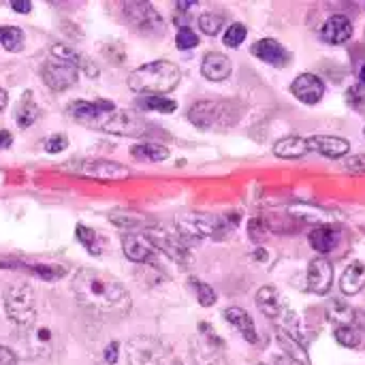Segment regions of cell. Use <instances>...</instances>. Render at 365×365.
<instances>
[{"mask_svg":"<svg viewBox=\"0 0 365 365\" xmlns=\"http://www.w3.org/2000/svg\"><path fill=\"white\" fill-rule=\"evenodd\" d=\"M81 308L96 317H124L130 310V295L120 280L98 269H79L71 282Z\"/></svg>","mask_w":365,"mask_h":365,"instance_id":"obj_1","label":"cell"},{"mask_svg":"<svg viewBox=\"0 0 365 365\" xmlns=\"http://www.w3.org/2000/svg\"><path fill=\"white\" fill-rule=\"evenodd\" d=\"M180 68L171 60H154L128 75V88L141 96H163L178 88Z\"/></svg>","mask_w":365,"mask_h":365,"instance_id":"obj_2","label":"cell"},{"mask_svg":"<svg viewBox=\"0 0 365 365\" xmlns=\"http://www.w3.org/2000/svg\"><path fill=\"white\" fill-rule=\"evenodd\" d=\"M173 227L186 244L201 242V240H222L229 233V225L225 218L212 216V214H201V212H190V214L178 216Z\"/></svg>","mask_w":365,"mask_h":365,"instance_id":"obj_3","label":"cell"},{"mask_svg":"<svg viewBox=\"0 0 365 365\" xmlns=\"http://www.w3.org/2000/svg\"><path fill=\"white\" fill-rule=\"evenodd\" d=\"M4 310L17 327H32L36 321V295L32 287L26 282L9 284L4 289Z\"/></svg>","mask_w":365,"mask_h":365,"instance_id":"obj_4","label":"cell"},{"mask_svg":"<svg viewBox=\"0 0 365 365\" xmlns=\"http://www.w3.org/2000/svg\"><path fill=\"white\" fill-rule=\"evenodd\" d=\"M255 299H257V308H259L267 319L280 323L282 329L289 331V334H293L295 338H302V334H297V327H299V325H297V314L293 312V308L289 306L287 297H284L276 287L267 284V287L259 289V293H257Z\"/></svg>","mask_w":365,"mask_h":365,"instance_id":"obj_5","label":"cell"},{"mask_svg":"<svg viewBox=\"0 0 365 365\" xmlns=\"http://www.w3.org/2000/svg\"><path fill=\"white\" fill-rule=\"evenodd\" d=\"M64 171L79 175V178H90L98 182H120L130 178V169L126 165L107 160V158H73L62 165Z\"/></svg>","mask_w":365,"mask_h":365,"instance_id":"obj_6","label":"cell"},{"mask_svg":"<svg viewBox=\"0 0 365 365\" xmlns=\"http://www.w3.org/2000/svg\"><path fill=\"white\" fill-rule=\"evenodd\" d=\"M90 126H94V128H98L103 133L122 135V137H143L150 130L148 120L141 113L128 111V109H113V111L101 115Z\"/></svg>","mask_w":365,"mask_h":365,"instance_id":"obj_7","label":"cell"},{"mask_svg":"<svg viewBox=\"0 0 365 365\" xmlns=\"http://www.w3.org/2000/svg\"><path fill=\"white\" fill-rule=\"evenodd\" d=\"M143 235L154 244V248L158 252H165L171 261L180 263V265H188L190 263V252H188V244L178 235V231L167 229L163 225H150Z\"/></svg>","mask_w":365,"mask_h":365,"instance_id":"obj_8","label":"cell"},{"mask_svg":"<svg viewBox=\"0 0 365 365\" xmlns=\"http://www.w3.org/2000/svg\"><path fill=\"white\" fill-rule=\"evenodd\" d=\"M122 13L128 26L139 34L154 36V34H163L165 30V19L150 2H124Z\"/></svg>","mask_w":365,"mask_h":365,"instance_id":"obj_9","label":"cell"},{"mask_svg":"<svg viewBox=\"0 0 365 365\" xmlns=\"http://www.w3.org/2000/svg\"><path fill=\"white\" fill-rule=\"evenodd\" d=\"M229 115H231V103H220V101H199L188 111V120L201 130L233 124Z\"/></svg>","mask_w":365,"mask_h":365,"instance_id":"obj_10","label":"cell"},{"mask_svg":"<svg viewBox=\"0 0 365 365\" xmlns=\"http://www.w3.org/2000/svg\"><path fill=\"white\" fill-rule=\"evenodd\" d=\"M128 365H167L163 344L152 336H135L126 344Z\"/></svg>","mask_w":365,"mask_h":365,"instance_id":"obj_11","label":"cell"},{"mask_svg":"<svg viewBox=\"0 0 365 365\" xmlns=\"http://www.w3.org/2000/svg\"><path fill=\"white\" fill-rule=\"evenodd\" d=\"M77 75H79L77 66H73L71 62H66L62 58H56V56L45 60V64L41 68V77H43L45 86L56 90V92H64L71 86H75Z\"/></svg>","mask_w":365,"mask_h":365,"instance_id":"obj_12","label":"cell"},{"mask_svg":"<svg viewBox=\"0 0 365 365\" xmlns=\"http://www.w3.org/2000/svg\"><path fill=\"white\" fill-rule=\"evenodd\" d=\"M122 248L128 261L141 265H154L158 259V250L143 233H128L122 237Z\"/></svg>","mask_w":365,"mask_h":365,"instance_id":"obj_13","label":"cell"},{"mask_svg":"<svg viewBox=\"0 0 365 365\" xmlns=\"http://www.w3.org/2000/svg\"><path fill=\"white\" fill-rule=\"evenodd\" d=\"M291 92L304 105H317V103H321V98L325 94V83H323L321 77H317L312 73H302L291 83Z\"/></svg>","mask_w":365,"mask_h":365,"instance_id":"obj_14","label":"cell"},{"mask_svg":"<svg viewBox=\"0 0 365 365\" xmlns=\"http://www.w3.org/2000/svg\"><path fill=\"white\" fill-rule=\"evenodd\" d=\"M113 109H115V105L109 103V101H77V103L66 107V115H71L79 124H88L90 126L101 115H105V113H109Z\"/></svg>","mask_w":365,"mask_h":365,"instance_id":"obj_15","label":"cell"},{"mask_svg":"<svg viewBox=\"0 0 365 365\" xmlns=\"http://www.w3.org/2000/svg\"><path fill=\"white\" fill-rule=\"evenodd\" d=\"M308 150L336 160L351 152V141H346L344 137H334V135H314V137H308Z\"/></svg>","mask_w":365,"mask_h":365,"instance_id":"obj_16","label":"cell"},{"mask_svg":"<svg viewBox=\"0 0 365 365\" xmlns=\"http://www.w3.org/2000/svg\"><path fill=\"white\" fill-rule=\"evenodd\" d=\"M334 284V267L327 259L319 257L308 265V287L317 295H327Z\"/></svg>","mask_w":365,"mask_h":365,"instance_id":"obj_17","label":"cell"},{"mask_svg":"<svg viewBox=\"0 0 365 365\" xmlns=\"http://www.w3.org/2000/svg\"><path fill=\"white\" fill-rule=\"evenodd\" d=\"M252 56H257L259 60L272 64V66H287L289 60H291V53L289 49L278 43L276 38H261L252 45Z\"/></svg>","mask_w":365,"mask_h":365,"instance_id":"obj_18","label":"cell"},{"mask_svg":"<svg viewBox=\"0 0 365 365\" xmlns=\"http://www.w3.org/2000/svg\"><path fill=\"white\" fill-rule=\"evenodd\" d=\"M351 36H353V24L346 15H331L321 28V38L329 45L346 43Z\"/></svg>","mask_w":365,"mask_h":365,"instance_id":"obj_19","label":"cell"},{"mask_svg":"<svg viewBox=\"0 0 365 365\" xmlns=\"http://www.w3.org/2000/svg\"><path fill=\"white\" fill-rule=\"evenodd\" d=\"M225 319H227V323H229L231 327H235V329L240 331V336H242L246 342L259 344V334H257L255 321H252V317H250L246 310H242V308H237V306L227 308V310H225Z\"/></svg>","mask_w":365,"mask_h":365,"instance_id":"obj_20","label":"cell"},{"mask_svg":"<svg viewBox=\"0 0 365 365\" xmlns=\"http://www.w3.org/2000/svg\"><path fill=\"white\" fill-rule=\"evenodd\" d=\"M51 56L71 62L73 66H77V71H83L90 77H96L98 75V64L92 58H88L86 53H81L75 47H71V45H53L51 47Z\"/></svg>","mask_w":365,"mask_h":365,"instance_id":"obj_21","label":"cell"},{"mask_svg":"<svg viewBox=\"0 0 365 365\" xmlns=\"http://www.w3.org/2000/svg\"><path fill=\"white\" fill-rule=\"evenodd\" d=\"M231 71H233L231 60L225 53H220V51L205 53L203 64H201V73H203L205 79H210V81H225V79H229Z\"/></svg>","mask_w":365,"mask_h":365,"instance_id":"obj_22","label":"cell"},{"mask_svg":"<svg viewBox=\"0 0 365 365\" xmlns=\"http://www.w3.org/2000/svg\"><path fill=\"white\" fill-rule=\"evenodd\" d=\"M308 139L306 137H299V135H289V137H282L274 143V154L278 158H284V160H297V158H304L308 154Z\"/></svg>","mask_w":365,"mask_h":365,"instance_id":"obj_23","label":"cell"},{"mask_svg":"<svg viewBox=\"0 0 365 365\" xmlns=\"http://www.w3.org/2000/svg\"><path fill=\"white\" fill-rule=\"evenodd\" d=\"M365 287V265L364 263H359V261H355V263H351L346 269H344V274H342V278H340V289H342V293L344 295H357V293H361Z\"/></svg>","mask_w":365,"mask_h":365,"instance_id":"obj_24","label":"cell"},{"mask_svg":"<svg viewBox=\"0 0 365 365\" xmlns=\"http://www.w3.org/2000/svg\"><path fill=\"white\" fill-rule=\"evenodd\" d=\"M276 342L280 344V349H282L295 364L310 365V357H308V353H306V346L299 342V338H295L293 334L280 329V331L276 334Z\"/></svg>","mask_w":365,"mask_h":365,"instance_id":"obj_25","label":"cell"},{"mask_svg":"<svg viewBox=\"0 0 365 365\" xmlns=\"http://www.w3.org/2000/svg\"><path fill=\"white\" fill-rule=\"evenodd\" d=\"M169 148L160 143H137L130 148V156L141 163H163L169 158Z\"/></svg>","mask_w":365,"mask_h":365,"instance_id":"obj_26","label":"cell"},{"mask_svg":"<svg viewBox=\"0 0 365 365\" xmlns=\"http://www.w3.org/2000/svg\"><path fill=\"white\" fill-rule=\"evenodd\" d=\"M308 242H310V246H312L317 252L327 255V252H331V250H334V246L338 244V233H336L331 227L321 225V227H317V229H312V231H310Z\"/></svg>","mask_w":365,"mask_h":365,"instance_id":"obj_27","label":"cell"},{"mask_svg":"<svg viewBox=\"0 0 365 365\" xmlns=\"http://www.w3.org/2000/svg\"><path fill=\"white\" fill-rule=\"evenodd\" d=\"M38 118V107L32 98V92H24V96L19 98L17 107H15V122L21 128H28L36 122Z\"/></svg>","mask_w":365,"mask_h":365,"instance_id":"obj_28","label":"cell"},{"mask_svg":"<svg viewBox=\"0 0 365 365\" xmlns=\"http://www.w3.org/2000/svg\"><path fill=\"white\" fill-rule=\"evenodd\" d=\"M77 240L86 246V250L92 257H101L103 255V240H101V235L94 229L83 227V225H77Z\"/></svg>","mask_w":365,"mask_h":365,"instance_id":"obj_29","label":"cell"},{"mask_svg":"<svg viewBox=\"0 0 365 365\" xmlns=\"http://www.w3.org/2000/svg\"><path fill=\"white\" fill-rule=\"evenodd\" d=\"M137 107L139 109H145V111H160V113H171L178 109V103L171 101V98H165V96H141L137 101Z\"/></svg>","mask_w":365,"mask_h":365,"instance_id":"obj_30","label":"cell"},{"mask_svg":"<svg viewBox=\"0 0 365 365\" xmlns=\"http://www.w3.org/2000/svg\"><path fill=\"white\" fill-rule=\"evenodd\" d=\"M327 317H329V321H331V323H336L338 327L353 325V319H355L353 310H351L344 302H340V299H334V302L329 304V308H327Z\"/></svg>","mask_w":365,"mask_h":365,"instance_id":"obj_31","label":"cell"},{"mask_svg":"<svg viewBox=\"0 0 365 365\" xmlns=\"http://www.w3.org/2000/svg\"><path fill=\"white\" fill-rule=\"evenodd\" d=\"M0 43L4 45L6 51H21L24 49V43H26L21 28H15V26L0 28Z\"/></svg>","mask_w":365,"mask_h":365,"instance_id":"obj_32","label":"cell"},{"mask_svg":"<svg viewBox=\"0 0 365 365\" xmlns=\"http://www.w3.org/2000/svg\"><path fill=\"white\" fill-rule=\"evenodd\" d=\"M225 26V15L216 13V11H207L199 17V28L207 34V36H216Z\"/></svg>","mask_w":365,"mask_h":365,"instance_id":"obj_33","label":"cell"},{"mask_svg":"<svg viewBox=\"0 0 365 365\" xmlns=\"http://www.w3.org/2000/svg\"><path fill=\"white\" fill-rule=\"evenodd\" d=\"M336 340L340 346H346V349H357L361 344V336L353 325L336 327Z\"/></svg>","mask_w":365,"mask_h":365,"instance_id":"obj_34","label":"cell"},{"mask_svg":"<svg viewBox=\"0 0 365 365\" xmlns=\"http://www.w3.org/2000/svg\"><path fill=\"white\" fill-rule=\"evenodd\" d=\"M246 34H248V30H246L244 24H231V26L225 30V34H222V43H225L227 47H240V45L244 43Z\"/></svg>","mask_w":365,"mask_h":365,"instance_id":"obj_35","label":"cell"},{"mask_svg":"<svg viewBox=\"0 0 365 365\" xmlns=\"http://www.w3.org/2000/svg\"><path fill=\"white\" fill-rule=\"evenodd\" d=\"M175 45H178L180 49H192V47L199 45V36H197V32L190 30L188 26H182V28L178 30V34H175Z\"/></svg>","mask_w":365,"mask_h":365,"instance_id":"obj_36","label":"cell"},{"mask_svg":"<svg viewBox=\"0 0 365 365\" xmlns=\"http://www.w3.org/2000/svg\"><path fill=\"white\" fill-rule=\"evenodd\" d=\"M192 284H195L199 304H201L203 308H210V306L216 304V293H214V289H212L210 284H205V282H201V280H192Z\"/></svg>","mask_w":365,"mask_h":365,"instance_id":"obj_37","label":"cell"},{"mask_svg":"<svg viewBox=\"0 0 365 365\" xmlns=\"http://www.w3.org/2000/svg\"><path fill=\"white\" fill-rule=\"evenodd\" d=\"M346 103L357 111H365V86H361V83L353 86L346 92Z\"/></svg>","mask_w":365,"mask_h":365,"instance_id":"obj_38","label":"cell"},{"mask_svg":"<svg viewBox=\"0 0 365 365\" xmlns=\"http://www.w3.org/2000/svg\"><path fill=\"white\" fill-rule=\"evenodd\" d=\"M344 169L349 173H357V175H364L365 173V154H353L344 160Z\"/></svg>","mask_w":365,"mask_h":365,"instance_id":"obj_39","label":"cell"},{"mask_svg":"<svg viewBox=\"0 0 365 365\" xmlns=\"http://www.w3.org/2000/svg\"><path fill=\"white\" fill-rule=\"evenodd\" d=\"M248 231H250V240H252V242H259V240H263V237H265L267 227H265V222H263L261 218H255V220H250Z\"/></svg>","mask_w":365,"mask_h":365,"instance_id":"obj_40","label":"cell"},{"mask_svg":"<svg viewBox=\"0 0 365 365\" xmlns=\"http://www.w3.org/2000/svg\"><path fill=\"white\" fill-rule=\"evenodd\" d=\"M66 145H68V139H66L64 135H53V137L45 143V148H47L49 154H58V152L66 150Z\"/></svg>","mask_w":365,"mask_h":365,"instance_id":"obj_41","label":"cell"},{"mask_svg":"<svg viewBox=\"0 0 365 365\" xmlns=\"http://www.w3.org/2000/svg\"><path fill=\"white\" fill-rule=\"evenodd\" d=\"M118 353H120V344H118V342H111V344L105 349V355H103L105 364L115 365V361H118Z\"/></svg>","mask_w":365,"mask_h":365,"instance_id":"obj_42","label":"cell"},{"mask_svg":"<svg viewBox=\"0 0 365 365\" xmlns=\"http://www.w3.org/2000/svg\"><path fill=\"white\" fill-rule=\"evenodd\" d=\"M0 365H17V355L9 346H0Z\"/></svg>","mask_w":365,"mask_h":365,"instance_id":"obj_43","label":"cell"},{"mask_svg":"<svg viewBox=\"0 0 365 365\" xmlns=\"http://www.w3.org/2000/svg\"><path fill=\"white\" fill-rule=\"evenodd\" d=\"M11 9H13V11H17V13H24V15H26V13H30V11H32V2H30V0H13V2H11Z\"/></svg>","mask_w":365,"mask_h":365,"instance_id":"obj_44","label":"cell"},{"mask_svg":"<svg viewBox=\"0 0 365 365\" xmlns=\"http://www.w3.org/2000/svg\"><path fill=\"white\" fill-rule=\"evenodd\" d=\"M9 145H11V135L6 130H0V150L9 148Z\"/></svg>","mask_w":365,"mask_h":365,"instance_id":"obj_45","label":"cell"},{"mask_svg":"<svg viewBox=\"0 0 365 365\" xmlns=\"http://www.w3.org/2000/svg\"><path fill=\"white\" fill-rule=\"evenodd\" d=\"M6 103H9V94H6V90L0 88V113L6 109Z\"/></svg>","mask_w":365,"mask_h":365,"instance_id":"obj_46","label":"cell"},{"mask_svg":"<svg viewBox=\"0 0 365 365\" xmlns=\"http://www.w3.org/2000/svg\"><path fill=\"white\" fill-rule=\"evenodd\" d=\"M359 81H361V86H365V64L361 66V71H359Z\"/></svg>","mask_w":365,"mask_h":365,"instance_id":"obj_47","label":"cell"},{"mask_svg":"<svg viewBox=\"0 0 365 365\" xmlns=\"http://www.w3.org/2000/svg\"><path fill=\"white\" fill-rule=\"evenodd\" d=\"M173 365H182V364H180V361H175V364H173Z\"/></svg>","mask_w":365,"mask_h":365,"instance_id":"obj_48","label":"cell"},{"mask_svg":"<svg viewBox=\"0 0 365 365\" xmlns=\"http://www.w3.org/2000/svg\"><path fill=\"white\" fill-rule=\"evenodd\" d=\"M364 135H365V128H364Z\"/></svg>","mask_w":365,"mask_h":365,"instance_id":"obj_49","label":"cell"},{"mask_svg":"<svg viewBox=\"0 0 365 365\" xmlns=\"http://www.w3.org/2000/svg\"><path fill=\"white\" fill-rule=\"evenodd\" d=\"M259 365H265V364H259Z\"/></svg>","mask_w":365,"mask_h":365,"instance_id":"obj_50","label":"cell"}]
</instances>
